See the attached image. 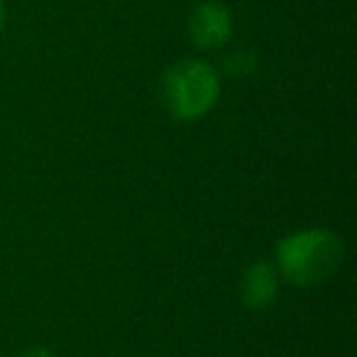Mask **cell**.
<instances>
[{"mask_svg":"<svg viewBox=\"0 0 357 357\" xmlns=\"http://www.w3.org/2000/svg\"><path fill=\"white\" fill-rule=\"evenodd\" d=\"M279 289V277H277V267L269 262H255L245 269L243 274V303L252 311H262L269 303L274 301Z\"/></svg>","mask_w":357,"mask_h":357,"instance_id":"obj_4","label":"cell"},{"mask_svg":"<svg viewBox=\"0 0 357 357\" xmlns=\"http://www.w3.org/2000/svg\"><path fill=\"white\" fill-rule=\"evenodd\" d=\"M230 32H233V22H230V13L225 10L220 3H201L196 10L191 13L189 20V35L196 47L201 50H218L228 42Z\"/></svg>","mask_w":357,"mask_h":357,"instance_id":"obj_3","label":"cell"},{"mask_svg":"<svg viewBox=\"0 0 357 357\" xmlns=\"http://www.w3.org/2000/svg\"><path fill=\"white\" fill-rule=\"evenodd\" d=\"M220 81L211 64L184 59L174 64L162 79V98L176 120H196L218 100Z\"/></svg>","mask_w":357,"mask_h":357,"instance_id":"obj_2","label":"cell"},{"mask_svg":"<svg viewBox=\"0 0 357 357\" xmlns=\"http://www.w3.org/2000/svg\"><path fill=\"white\" fill-rule=\"evenodd\" d=\"M225 69H228L230 76H248L255 71V54L252 52H235V54L228 56V61H225Z\"/></svg>","mask_w":357,"mask_h":357,"instance_id":"obj_5","label":"cell"},{"mask_svg":"<svg viewBox=\"0 0 357 357\" xmlns=\"http://www.w3.org/2000/svg\"><path fill=\"white\" fill-rule=\"evenodd\" d=\"M6 25V6H3V0H0V30Z\"/></svg>","mask_w":357,"mask_h":357,"instance_id":"obj_7","label":"cell"},{"mask_svg":"<svg viewBox=\"0 0 357 357\" xmlns=\"http://www.w3.org/2000/svg\"><path fill=\"white\" fill-rule=\"evenodd\" d=\"M20 357H52V352H50V350H45V347H35V350L22 352Z\"/></svg>","mask_w":357,"mask_h":357,"instance_id":"obj_6","label":"cell"},{"mask_svg":"<svg viewBox=\"0 0 357 357\" xmlns=\"http://www.w3.org/2000/svg\"><path fill=\"white\" fill-rule=\"evenodd\" d=\"M342 243L331 230H298L277 245V267L294 287H318L337 272Z\"/></svg>","mask_w":357,"mask_h":357,"instance_id":"obj_1","label":"cell"}]
</instances>
